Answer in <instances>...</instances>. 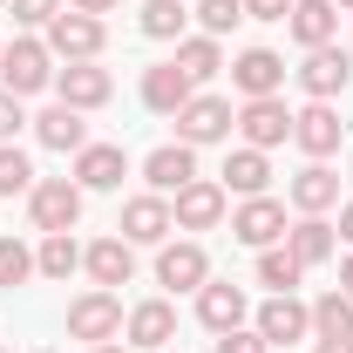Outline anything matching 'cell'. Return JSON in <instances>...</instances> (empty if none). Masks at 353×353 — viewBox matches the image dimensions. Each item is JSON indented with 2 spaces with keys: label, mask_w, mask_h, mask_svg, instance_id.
<instances>
[{
  "label": "cell",
  "mask_w": 353,
  "mask_h": 353,
  "mask_svg": "<svg viewBox=\"0 0 353 353\" xmlns=\"http://www.w3.org/2000/svg\"><path fill=\"white\" fill-rule=\"evenodd\" d=\"M61 7H68V0H7V14H14L21 28H48Z\"/></svg>",
  "instance_id": "35"
},
{
  "label": "cell",
  "mask_w": 353,
  "mask_h": 353,
  "mask_svg": "<svg viewBox=\"0 0 353 353\" xmlns=\"http://www.w3.org/2000/svg\"><path fill=\"white\" fill-rule=\"evenodd\" d=\"M0 48H7V41H0Z\"/></svg>",
  "instance_id": "48"
},
{
  "label": "cell",
  "mask_w": 353,
  "mask_h": 353,
  "mask_svg": "<svg viewBox=\"0 0 353 353\" xmlns=\"http://www.w3.org/2000/svg\"><path fill=\"white\" fill-rule=\"evenodd\" d=\"M211 353H272V347H265L259 326H231V333H218V340H211Z\"/></svg>",
  "instance_id": "36"
},
{
  "label": "cell",
  "mask_w": 353,
  "mask_h": 353,
  "mask_svg": "<svg viewBox=\"0 0 353 353\" xmlns=\"http://www.w3.org/2000/svg\"><path fill=\"white\" fill-rule=\"evenodd\" d=\"M224 197H231V190H238V197H265V190H272V163H265V150H252V143H238V150H231V157H224Z\"/></svg>",
  "instance_id": "25"
},
{
  "label": "cell",
  "mask_w": 353,
  "mask_h": 353,
  "mask_svg": "<svg viewBox=\"0 0 353 353\" xmlns=\"http://www.w3.org/2000/svg\"><path fill=\"white\" fill-rule=\"evenodd\" d=\"M34 272H41V279H75V272H82V245H75V231H48L41 252H34Z\"/></svg>",
  "instance_id": "29"
},
{
  "label": "cell",
  "mask_w": 353,
  "mask_h": 353,
  "mask_svg": "<svg viewBox=\"0 0 353 353\" xmlns=\"http://www.w3.org/2000/svg\"><path fill=\"white\" fill-rule=\"evenodd\" d=\"M211 279V252L197 245V238H163V252H157V285H170V292H197Z\"/></svg>",
  "instance_id": "10"
},
{
  "label": "cell",
  "mask_w": 353,
  "mask_h": 353,
  "mask_svg": "<svg viewBox=\"0 0 353 353\" xmlns=\"http://www.w3.org/2000/svg\"><path fill=\"white\" fill-rule=\"evenodd\" d=\"M34 143H41V150H54V157H75V150H88L95 136H88L82 109H68V102H48L41 116H34Z\"/></svg>",
  "instance_id": "18"
},
{
  "label": "cell",
  "mask_w": 353,
  "mask_h": 353,
  "mask_svg": "<svg viewBox=\"0 0 353 353\" xmlns=\"http://www.w3.org/2000/svg\"><path fill=\"white\" fill-rule=\"evenodd\" d=\"M285 252H292V259L312 272V265H326L333 252H340V231H333L326 218H299L292 231H285Z\"/></svg>",
  "instance_id": "26"
},
{
  "label": "cell",
  "mask_w": 353,
  "mask_h": 353,
  "mask_svg": "<svg viewBox=\"0 0 353 353\" xmlns=\"http://www.w3.org/2000/svg\"><path fill=\"white\" fill-rule=\"evenodd\" d=\"M292 0H245V21H285Z\"/></svg>",
  "instance_id": "38"
},
{
  "label": "cell",
  "mask_w": 353,
  "mask_h": 353,
  "mask_svg": "<svg viewBox=\"0 0 353 353\" xmlns=\"http://www.w3.org/2000/svg\"><path fill=\"white\" fill-rule=\"evenodd\" d=\"M82 272L102 285V292H116V285H130L136 279V245L116 231V238H95V245H82Z\"/></svg>",
  "instance_id": "16"
},
{
  "label": "cell",
  "mask_w": 353,
  "mask_h": 353,
  "mask_svg": "<svg viewBox=\"0 0 353 353\" xmlns=\"http://www.w3.org/2000/svg\"><path fill=\"white\" fill-rule=\"evenodd\" d=\"M197 319H204V333H231V326H245V319H252L245 285H231V279H204V285H197Z\"/></svg>",
  "instance_id": "15"
},
{
  "label": "cell",
  "mask_w": 353,
  "mask_h": 353,
  "mask_svg": "<svg viewBox=\"0 0 353 353\" xmlns=\"http://www.w3.org/2000/svg\"><path fill=\"white\" fill-rule=\"evenodd\" d=\"M238 136H245L252 150H279V143H292V109H285L279 95H259V102L238 109Z\"/></svg>",
  "instance_id": "13"
},
{
  "label": "cell",
  "mask_w": 353,
  "mask_h": 353,
  "mask_svg": "<svg viewBox=\"0 0 353 353\" xmlns=\"http://www.w3.org/2000/svg\"><path fill=\"white\" fill-rule=\"evenodd\" d=\"M347 54H353V48H347Z\"/></svg>",
  "instance_id": "49"
},
{
  "label": "cell",
  "mask_w": 353,
  "mask_h": 353,
  "mask_svg": "<svg viewBox=\"0 0 353 353\" xmlns=\"http://www.w3.org/2000/svg\"><path fill=\"white\" fill-rule=\"evenodd\" d=\"M170 61L183 68V75H190V82H211V75H224V48L211 41V34H183Z\"/></svg>",
  "instance_id": "27"
},
{
  "label": "cell",
  "mask_w": 353,
  "mask_h": 353,
  "mask_svg": "<svg viewBox=\"0 0 353 353\" xmlns=\"http://www.w3.org/2000/svg\"><path fill=\"white\" fill-rule=\"evenodd\" d=\"M285 28H292L299 48H333V34H340V7H333V0H292Z\"/></svg>",
  "instance_id": "24"
},
{
  "label": "cell",
  "mask_w": 353,
  "mask_h": 353,
  "mask_svg": "<svg viewBox=\"0 0 353 353\" xmlns=\"http://www.w3.org/2000/svg\"><path fill=\"white\" fill-rule=\"evenodd\" d=\"M252 326L265 333V347H299V340H312V306L299 292H272Z\"/></svg>",
  "instance_id": "6"
},
{
  "label": "cell",
  "mask_w": 353,
  "mask_h": 353,
  "mask_svg": "<svg viewBox=\"0 0 353 353\" xmlns=\"http://www.w3.org/2000/svg\"><path fill=\"white\" fill-rule=\"evenodd\" d=\"M75 14H109V7H123V0H68Z\"/></svg>",
  "instance_id": "40"
},
{
  "label": "cell",
  "mask_w": 353,
  "mask_h": 353,
  "mask_svg": "<svg viewBox=\"0 0 353 353\" xmlns=\"http://www.w3.org/2000/svg\"><path fill=\"white\" fill-rule=\"evenodd\" d=\"M333 7H340V14H353V0H333Z\"/></svg>",
  "instance_id": "44"
},
{
  "label": "cell",
  "mask_w": 353,
  "mask_h": 353,
  "mask_svg": "<svg viewBox=\"0 0 353 353\" xmlns=\"http://www.w3.org/2000/svg\"><path fill=\"white\" fill-rule=\"evenodd\" d=\"M143 183H150L157 197H176L183 183H197V150H190V143H157V150L143 157Z\"/></svg>",
  "instance_id": "14"
},
{
  "label": "cell",
  "mask_w": 353,
  "mask_h": 353,
  "mask_svg": "<svg viewBox=\"0 0 353 353\" xmlns=\"http://www.w3.org/2000/svg\"><path fill=\"white\" fill-rule=\"evenodd\" d=\"M34 190V163L21 143H0V197H28Z\"/></svg>",
  "instance_id": "32"
},
{
  "label": "cell",
  "mask_w": 353,
  "mask_h": 353,
  "mask_svg": "<svg viewBox=\"0 0 353 353\" xmlns=\"http://www.w3.org/2000/svg\"><path fill=\"white\" fill-rule=\"evenodd\" d=\"M312 353H353V340H312Z\"/></svg>",
  "instance_id": "41"
},
{
  "label": "cell",
  "mask_w": 353,
  "mask_h": 353,
  "mask_svg": "<svg viewBox=\"0 0 353 353\" xmlns=\"http://www.w3.org/2000/svg\"><path fill=\"white\" fill-rule=\"evenodd\" d=\"M224 204H231V197H224L218 176H197V183H183V190L170 197V224H176V231H218Z\"/></svg>",
  "instance_id": "8"
},
{
  "label": "cell",
  "mask_w": 353,
  "mask_h": 353,
  "mask_svg": "<svg viewBox=\"0 0 353 353\" xmlns=\"http://www.w3.org/2000/svg\"><path fill=\"white\" fill-rule=\"evenodd\" d=\"M28 123H34V116L21 109V95H7V88H0V143H14V136L28 130Z\"/></svg>",
  "instance_id": "37"
},
{
  "label": "cell",
  "mask_w": 353,
  "mask_h": 353,
  "mask_svg": "<svg viewBox=\"0 0 353 353\" xmlns=\"http://www.w3.org/2000/svg\"><path fill=\"white\" fill-rule=\"evenodd\" d=\"M82 183L75 176H34V190H28V218H34V231H75L82 224Z\"/></svg>",
  "instance_id": "2"
},
{
  "label": "cell",
  "mask_w": 353,
  "mask_h": 353,
  "mask_svg": "<svg viewBox=\"0 0 353 353\" xmlns=\"http://www.w3.org/2000/svg\"><path fill=\"white\" fill-rule=\"evenodd\" d=\"M285 197H292L299 218H326V211L340 204V170H333V163H306V170L285 183Z\"/></svg>",
  "instance_id": "20"
},
{
  "label": "cell",
  "mask_w": 353,
  "mask_h": 353,
  "mask_svg": "<svg viewBox=\"0 0 353 353\" xmlns=\"http://www.w3.org/2000/svg\"><path fill=\"white\" fill-rule=\"evenodd\" d=\"M183 21H190L183 0H143V14H136V28L150 41H183Z\"/></svg>",
  "instance_id": "30"
},
{
  "label": "cell",
  "mask_w": 353,
  "mask_h": 353,
  "mask_svg": "<svg viewBox=\"0 0 353 353\" xmlns=\"http://www.w3.org/2000/svg\"><path fill=\"white\" fill-rule=\"evenodd\" d=\"M34 279V245H21V238H0V285L14 292V285H28Z\"/></svg>",
  "instance_id": "33"
},
{
  "label": "cell",
  "mask_w": 353,
  "mask_h": 353,
  "mask_svg": "<svg viewBox=\"0 0 353 353\" xmlns=\"http://www.w3.org/2000/svg\"><path fill=\"white\" fill-rule=\"evenodd\" d=\"M163 353H176V347H163Z\"/></svg>",
  "instance_id": "46"
},
{
  "label": "cell",
  "mask_w": 353,
  "mask_h": 353,
  "mask_svg": "<svg viewBox=\"0 0 353 353\" xmlns=\"http://www.w3.org/2000/svg\"><path fill=\"white\" fill-rule=\"evenodd\" d=\"M48 353H61V347H48Z\"/></svg>",
  "instance_id": "45"
},
{
  "label": "cell",
  "mask_w": 353,
  "mask_h": 353,
  "mask_svg": "<svg viewBox=\"0 0 353 353\" xmlns=\"http://www.w3.org/2000/svg\"><path fill=\"white\" fill-rule=\"evenodd\" d=\"M123 333H130V347H143V353L176 347V306H170V299H143V306H130Z\"/></svg>",
  "instance_id": "19"
},
{
  "label": "cell",
  "mask_w": 353,
  "mask_h": 353,
  "mask_svg": "<svg viewBox=\"0 0 353 353\" xmlns=\"http://www.w3.org/2000/svg\"><path fill=\"white\" fill-rule=\"evenodd\" d=\"M299 279H306V265L292 259L285 245H265V252H259V285H272V292H292Z\"/></svg>",
  "instance_id": "31"
},
{
  "label": "cell",
  "mask_w": 353,
  "mask_h": 353,
  "mask_svg": "<svg viewBox=\"0 0 353 353\" xmlns=\"http://www.w3.org/2000/svg\"><path fill=\"white\" fill-rule=\"evenodd\" d=\"M238 21H245V0H197V28H204L211 41H224Z\"/></svg>",
  "instance_id": "34"
},
{
  "label": "cell",
  "mask_w": 353,
  "mask_h": 353,
  "mask_svg": "<svg viewBox=\"0 0 353 353\" xmlns=\"http://www.w3.org/2000/svg\"><path fill=\"white\" fill-rule=\"evenodd\" d=\"M170 123H176V143L204 150V143H224V136L238 130V109H231L224 95H204V88H197V95H190V102L176 109Z\"/></svg>",
  "instance_id": "5"
},
{
  "label": "cell",
  "mask_w": 353,
  "mask_h": 353,
  "mask_svg": "<svg viewBox=\"0 0 353 353\" xmlns=\"http://www.w3.org/2000/svg\"><path fill=\"white\" fill-rule=\"evenodd\" d=\"M75 183L82 190H123V176H130V157H123V143H88L75 150Z\"/></svg>",
  "instance_id": "21"
},
{
  "label": "cell",
  "mask_w": 353,
  "mask_h": 353,
  "mask_svg": "<svg viewBox=\"0 0 353 353\" xmlns=\"http://www.w3.org/2000/svg\"><path fill=\"white\" fill-rule=\"evenodd\" d=\"M231 238L252 245V252L285 245V204H279V197H245V204L231 211Z\"/></svg>",
  "instance_id": "11"
},
{
  "label": "cell",
  "mask_w": 353,
  "mask_h": 353,
  "mask_svg": "<svg viewBox=\"0 0 353 353\" xmlns=\"http://www.w3.org/2000/svg\"><path fill=\"white\" fill-rule=\"evenodd\" d=\"M340 292H347V299H353V252H347V259H340Z\"/></svg>",
  "instance_id": "42"
},
{
  "label": "cell",
  "mask_w": 353,
  "mask_h": 353,
  "mask_svg": "<svg viewBox=\"0 0 353 353\" xmlns=\"http://www.w3.org/2000/svg\"><path fill=\"white\" fill-rule=\"evenodd\" d=\"M123 299L116 292H102V285H88L82 299H68V340H88V347H109V340H123Z\"/></svg>",
  "instance_id": "3"
},
{
  "label": "cell",
  "mask_w": 353,
  "mask_h": 353,
  "mask_svg": "<svg viewBox=\"0 0 353 353\" xmlns=\"http://www.w3.org/2000/svg\"><path fill=\"white\" fill-rule=\"evenodd\" d=\"M116 95V82H109V68L102 61H68V68H54V102H68V109H102Z\"/></svg>",
  "instance_id": "12"
},
{
  "label": "cell",
  "mask_w": 353,
  "mask_h": 353,
  "mask_svg": "<svg viewBox=\"0 0 353 353\" xmlns=\"http://www.w3.org/2000/svg\"><path fill=\"white\" fill-rule=\"evenodd\" d=\"M0 7H7V0H0Z\"/></svg>",
  "instance_id": "47"
},
{
  "label": "cell",
  "mask_w": 353,
  "mask_h": 353,
  "mask_svg": "<svg viewBox=\"0 0 353 353\" xmlns=\"http://www.w3.org/2000/svg\"><path fill=\"white\" fill-rule=\"evenodd\" d=\"M130 245H163L176 224H170V197H157V190H143V197H130L123 204V224H116Z\"/></svg>",
  "instance_id": "22"
},
{
  "label": "cell",
  "mask_w": 353,
  "mask_h": 353,
  "mask_svg": "<svg viewBox=\"0 0 353 353\" xmlns=\"http://www.w3.org/2000/svg\"><path fill=\"white\" fill-rule=\"evenodd\" d=\"M292 75H299V88H306L312 102H340L347 82H353V54L347 48H306V61Z\"/></svg>",
  "instance_id": "9"
},
{
  "label": "cell",
  "mask_w": 353,
  "mask_h": 353,
  "mask_svg": "<svg viewBox=\"0 0 353 353\" xmlns=\"http://www.w3.org/2000/svg\"><path fill=\"white\" fill-rule=\"evenodd\" d=\"M333 231H340V245H347V252H353V197H347V204H340V224H333Z\"/></svg>",
  "instance_id": "39"
},
{
  "label": "cell",
  "mask_w": 353,
  "mask_h": 353,
  "mask_svg": "<svg viewBox=\"0 0 353 353\" xmlns=\"http://www.w3.org/2000/svg\"><path fill=\"white\" fill-rule=\"evenodd\" d=\"M190 95H197V82H190L176 61H157V68H143V109H150V116H176Z\"/></svg>",
  "instance_id": "23"
},
{
  "label": "cell",
  "mask_w": 353,
  "mask_h": 353,
  "mask_svg": "<svg viewBox=\"0 0 353 353\" xmlns=\"http://www.w3.org/2000/svg\"><path fill=\"white\" fill-rule=\"evenodd\" d=\"M292 143L306 150V163H326V157H340V143H347V123H340V109H333V102H306V109L292 116Z\"/></svg>",
  "instance_id": "7"
},
{
  "label": "cell",
  "mask_w": 353,
  "mask_h": 353,
  "mask_svg": "<svg viewBox=\"0 0 353 353\" xmlns=\"http://www.w3.org/2000/svg\"><path fill=\"white\" fill-rule=\"evenodd\" d=\"M48 54L54 61H102V41H109V28H102V14H75V7H61L54 21H48Z\"/></svg>",
  "instance_id": "4"
},
{
  "label": "cell",
  "mask_w": 353,
  "mask_h": 353,
  "mask_svg": "<svg viewBox=\"0 0 353 353\" xmlns=\"http://www.w3.org/2000/svg\"><path fill=\"white\" fill-rule=\"evenodd\" d=\"M312 340H353V299L340 285L312 299Z\"/></svg>",
  "instance_id": "28"
},
{
  "label": "cell",
  "mask_w": 353,
  "mask_h": 353,
  "mask_svg": "<svg viewBox=\"0 0 353 353\" xmlns=\"http://www.w3.org/2000/svg\"><path fill=\"white\" fill-rule=\"evenodd\" d=\"M95 353H130V347H116V340H109V347H95Z\"/></svg>",
  "instance_id": "43"
},
{
  "label": "cell",
  "mask_w": 353,
  "mask_h": 353,
  "mask_svg": "<svg viewBox=\"0 0 353 353\" xmlns=\"http://www.w3.org/2000/svg\"><path fill=\"white\" fill-rule=\"evenodd\" d=\"M231 88H238L245 102L279 95V88H285V54H272V48H245V54L231 61Z\"/></svg>",
  "instance_id": "17"
},
{
  "label": "cell",
  "mask_w": 353,
  "mask_h": 353,
  "mask_svg": "<svg viewBox=\"0 0 353 353\" xmlns=\"http://www.w3.org/2000/svg\"><path fill=\"white\" fill-rule=\"evenodd\" d=\"M0 88L7 95H41V88H54V54H48L41 34H21V41L0 48Z\"/></svg>",
  "instance_id": "1"
}]
</instances>
